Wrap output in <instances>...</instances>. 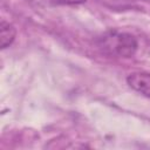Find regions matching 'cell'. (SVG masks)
<instances>
[{"label": "cell", "mask_w": 150, "mask_h": 150, "mask_svg": "<svg viewBox=\"0 0 150 150\" xmlns=\"http://www.w3.org/2000/svg\"><path fill=\"white\" fill-rule=\"evenodd\" d=\"M128 84L137 93L150 97V74L144 71H135L128 75Z\"/></svg>", "instance_id": "obj_2"}, {"label": "cell", "mask_w": 150, "mask_h": 150, "mask_svg": "<svg viewBox=\"0 0 150 150\" xmlns=\"http://www.w3.org/2000/svg\"><path fill=\"white\" fill-rule=\"evenodd\" d=\"M104 46L122 57H131L137 50V40L129 33H110L104 36Z\"/></svg>", "instance_id": "obj_1"}, {"label": "cell", "mask_w": 150, "mask_h": 150, "mask_svg": "<svg viewBox=\"0 0 150 150\" xmlns=\"http://www.w3.org/2000/svg\"><path fill=\"white\" fill-rule=\"evenodd\" d=\"M53 1L61 5H80L86 2V0H53Z\"/></svg>", "instance_id": "obj_4"}, {"label": "cell", "mask_w": 150, "mask_h": 150, "mask_svg": "<svg viewBox=\"0 0 150 150\" xmlns=\"http://www.w3.org/2000/svg\"><path fill=\"white\" fill-rule=\"evenodd\" d=\"M15 35H16L15 27L2 19L0 21V47L5 49L8 46H11L15 39Z\"/></svg>", "instance_id": "obj_3"}]
</instances>
